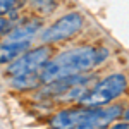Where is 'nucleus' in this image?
Wrapping results in <instances>:
<instances>
[{"mask_svg":"<svg viewBox=\"0 0 129 129\" xmlns=\"http://www.w3.org/2000/svg\"><path fill=\"white\" fill-rule=\"evenodd\" d=\"M107 57H109L107 48H91V47L72 48L57 55L55 59L48 60L38 71V76H40L41 84H47L62 78L84 74L95 66H100Z\"/></svg>","mask_w":129,"mask_h":129,"instance_id":"f257e3e1","label":"nucleus"},{"mask_svg":"<svg viewBox=\"0 0 129 129\" xmlns=\"http://www.w3.org/2000/svg\"><path fill=\"white\" fill-rule=\"evenodd\" d=\"M122 105L109 107H76L60 110L50 119L53 129H107L115 119L122 117Z\"/></svg>","mask_w":129,"mask_h":129,"instance_id":"f03ea898","label":"nucleus"},{"mask_svg":"<svg viewBox=\"0 0 129 129\" xmlns=\"http://www.w3.org/2000/svg\"><path fill=\"white\" fill-rule=\"evenodd\" d=\"M126 89H127V78L124 74H110L91 89H86L78 100L84 107H98L114 102Z\"/></svg>","mask_w":129,"mask_h":129,"instance_id":"7ed1b4c3","label":"nucleus"},{"mask_svg":"<svg viewBox=\"0 0 129 129\" xmlns=\"http://www.w3.org/2000/svg\"><path fill=\"white\" fill-rule=\"evenodd\" d=\"M83 16L78 12H69L66 16H62L59 21H55L50 28L41 33V43H55V41H62L71 38L72 35H76L78 31L83 28Z\"/></svg>","mask_w":129,"mask_h":129,"instance_id":"20e7f679","label":"nucleus"},{"mask_svg":"<svg viewBox=\"0 0 129 129\" xmlns=\"http://www.w3.org/2000/svg\"><path fill=\"white\" fill-rule=\"evenodd\" d=\"M50 55H52V48L47 47V45L38 47V48H33L29 52H24L16 60H12V64H9L7 72H9L10 76L36 72V71H40L50 60Z\"/></svg>","mask_w":129,"mask_h":129,"instance_id":"39448f33","label":"nucleus"},{"mask_svg":"<svg viewBox=\"0 0 129 129\" xmlns=\"http://www.w3.org/2000/svg\"><path fill=\"white\" fill-rule=\"evenodd\" d=\"M29 48V41H4L0 45V64H9Z\"/></svg>","mask_w":129,"mask_h":129,"instance_id":"423d86ee","label":"nucleus"},{"mask_svg":"<svg viewBox=\"0 0 129 129\" xmlns=\"http://www.w3.org/2000/svg\"><path fill=\"white\" fill-rule=\"evenodd\" d=\"M40 29V21H31L28 24L16 28V29L9 31V36L5 38V41H29Z\"/></svg>","mask_w":129,"mask_h":129,"instance_id":"0eeeda50","label":"nucleus"},{"mask_svg":"<svg viewBox=\"0 0 129 129\" xmlns=\"http://www.w3.org/2000/svg\"><path fill=\"white\" fill-rule=\"evenodd\" d=\"M10 84L19 89H31L35 86H38V84H41V81H40V76H38V71H36V72H28V74L14 76V79L10 81Z\"/></svg>","mask_w":129,"mask_h":129,"instance_id":"6e6552de","label":"nucleus"},{"mask_svg":"<svg viewBox=\"0 0 129 129\" xmlns=\"http://www.w3.org/2000/svg\"><path fill=\"white\" fill-rule=\"evenodd\" d=\"M31 5L41 14H52L57 7V0H31Z\"/></svg>","mask_w":129,"mask_h":129,"instance_id":"1a4fd4ad","label":"nucleus"},{"mask_svg":"<svg viewBox=\"0 0 129 129\" xmlns=\"http://www.w3.org/2000/svg\"><path fill=\"white\" fill-rule=\"evenodd\" d=\"M14 5H16V0H0V16L9 14L14 9Z\"/></svg>","mask_w":129,"mask_h":129,"instance_id":"9d476101","label":"nucleus"},{"mask_svg":"<svg viewBox=\"0 0 129 129\" xmlns=\"http://www.w3.org/2000/svg\"><path fill=\"white\" fill-rule=\"evenodd\" d=\"M10 26H12V22H10L9 19H5V17H2V16H0V35L9 33Z\"/></svg>","mask_w":129,"mask_h":129,"instance_id":"9b49d317","label":"nucleus"},{"mask_svg":"<svg viewBox=\"0 0 129 129\" xmlns=\"http://www.w3.org/2000/svg\"><path fill=\"white\" fill-rule=\"evenodd\" d=\"M107 129H129V122H126V120H122V122H115V124H112L110 127Z\"/></svg>","mask_w":129,"mask_h":129,"instance_id":"f8f14e48","label":"nucleus"},{"mask_svg":"<svg viewBox=\"0 0 129 129\" xmlns=\"http://www.w3.org/2000/svg\"><path fill=\"white\" fill-rule=\"evenodd\" d=\"M122 119L126 120V122H129V109H127V110H124V112H122Z\"/></svg>","mask_w":129,"mask_h":129,"instance_id":"ddd939ff","label":"nucleus"}]
</instances>
